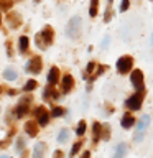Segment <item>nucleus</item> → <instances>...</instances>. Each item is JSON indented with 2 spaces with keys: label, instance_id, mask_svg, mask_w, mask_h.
Returning a JSON list of instances; mask_svg holds the SVG:
<instances>
[{
  "label": "nucleus",
  "instance_id": "1",
  "mask_svg": "<svg viewBox=\"0 0 153 158\" xmlns=\"http://www.w3.org/2000/svg\"><path fill=\"white\" fill-rule=\"evenodd\" d=\"M81 31H82V20H81V17H72L71 20H69L68 27H66V35L69 38H72V40H77L79 36H81Z\"/></svg>",
  "mask_w": 153,
  "mask_h": 158
},
{
  "label": "nucleus",
  "instance_id": "2",
  "mask_svg": "<svg viewBox=\"0 0 153 158\" xmlns=\"http://www.w3.org/2000/svg\"><path fill=\"white\" fill-rule=\"evenodd\" d=\"M143 91H138L137 94H133L132 97H128L127 99V102H125V106L130 109V110H138V109L142 107V101H143Z\"/></svg>",
  "mask_w": 153,
  "mask_h": 158
},
{
  "label": "nucleus",
  "instance_id": "3",
  "mask_svg": "<svg viewBox=\"0 0 153 158\" xmlns=\"http://www.w3.org/2000/svg\"><path fill=\"white\" fill-rule=\"evenodd\" d=\"M132 66H133V59H132L130 56H122V58L117 61V71L120 73V74L128 73V71L132 69Z\"/></svg>",
  "mask_w": 153,
  "mask_h": 158
},
{
  "label": "nucleus",
  "instance_id": "4",
  "mask_svg": "<svg viewBox=\"0 0 153 158\" xmlns=\"http://www.w3.org/2000/svg\"><path fill=\"white\" fill-rule=\"evenodd\" d=\"M148 123H150V117L148 115H143L140 120L137 122V135H135V140L140 142L143 138V132H145V128L148 127Z\"/></svg>",
  "mask_w": 153,
  "mask_h": 158
},
{
  "label": "nucleus",
  "instance_id": "5",
  "mask_svg": "<svg viewBox=\"0 0 153 158\" xmlns=\"http://www.w3.org/2000/svg\"><path fill=\"white\" fill-rule=\"evenodd\" d=\"M130 79H132V84L135 86L137 91H145V86H143V74H142L140 69H137V71H132Z\"/></svg>",
  "mask_w": 153,
  "mask_h": 158
},
{
  "label": "nucleus",
  "instance_id": "6",
  "mask_svg": "<svg viewBox=\"0 0 153 158\" xmlns=\"http://www.w3.org/2000/svg\"><path fill=\"white\" fill-rule=\"evenodd\" d=\"M27 71L28 73H33V74H38L39 71H41V58L35 56L28 61L27 64Z\"/></svg>",
  "mask_w": 153,
  "mask_h": 158
},
{
  "label": "nucleus",
  "instance_id": "7",
  "mask_svg": "<svg viewBox=\"0 0 153 158\" xmlns=\"http://www.w3.org/2000/svg\"><path fill=\"white\" fill-rule=\"evenodd\" d=\"M35 115L38 117V123L39 125H48V122H49V114L44 110V107H38V109H35Z\"/></svg>",
  "mask_w": 153,
  "mask_h": 158
},
{
  "label": "nucleus",
  "instance_id": "8",
  "mask_svg": "<svg viewBox=\"0 0 153 158\" xmlns=\"http://www.w3.org/2000/svg\"><path fill=\"white\" fill-rule=\"evenodd\" d=\"M39 35H41V38H44V44H46V46L53 43V30L49 27H44V30Z\"/></svg>",
  "mask_w": 153,
  "mask_h": 158
},
{
  "label": "nucleus",
  "instance_id": "9",
  "mask_svg": "<svg viewBox=\"0 0 153 158\" xmlns=\"http://www.w3.org/2000/svg\"><path fill=\"white\" fill-rule=\"evenodd\" d=\"M72 86H74V79H72V76H64L63 77V91L64 92H69L72 89Z\"/></svg>",
  "mask_w": 153,
  "mask_h": 158
},
{
  "label": "nucleus",
  "instance_id": "10",
  "mask_svg": "<svg viewBox=\"0 0 153 158\" xmlns=\"http://www.w3.org/2000/svg\"><path fill=\"white\" fill-rule=\"evenodd\" d=\"M25 130H27V133L30 137H36L38 127H36V123H35V122H27V123H25Z\"/></svg>",
  "mask_w": 153,
  "mask_h": 158
},
{
  "label": "nucleus",
  "instance_id": "11",
  "mask_svg": "<svg viewBox=\"0 0 153 158\" xmlns=\"http://www.w3.org/2000/svg\"><path fill=\"white\" fill-rule=\"evenodd\" d=\"M58 77H59V71L58 68H51L48 73V82L49 84H56L58 82Z\"/></svg>",
  "mask_w": 153,
  "mask_h": 158
},
{
  "label": "nucleus",
  "instance_id": "12",
  "mask_svg": "<svg viewBox=\"0 0 153 158\" xmlns=\"http://www.w3.org/2000/svg\"><path fill=\"white\" fill-rule=\"evenodd\" d=\"M8 22H10V25H12V28H17V27H20V23H22V18H20V15H17V13H8Z\"/></svg>",
  "mask_w": 153,
  "mask_h": 158
},
{
  "label": "nucleus",
  "instance_id": "13",
  "mask_svg": "<svg viewBox=\"0 0 153 158\" xmlns=\"http://www.w3.org/2000/svg\"><path fill=\"white\" fill-rule=\"evenodd\" d=\"M44 150H46V145H44L43 142L36 143V145H35V150H33V156H35V158H39V156L44 153Z\"/></svg>",
  "mask_w": 153,
  "mask_h": 158
},
{
  "label": "nucleus",
  "instance_id": "14",
  "mask_svg": "<svg viewBox=\"0 0 153 158\" xmlns=\"http://www.w3.org/2000/svg\"><path fill=\"white\" fill-rule=\"evenodd\" d=\"M120 123H122V127H123V128H130V127L133 125V123H135V118L127 114V115H123V117H122Z\"/></svg>",
  "mask_w": 153,
  "mask_h": 158
},
{
  "label": "nucleus",
  "instance_id": "15",
  "mask_svg": "<svg viewBox=\"0 0 153 158\" xmlns=\"http://www.w3.org/2000/svg\"><path fill=\"white\" fill-rule=\"evenodd\" d=\"M3 77H5V79H8V81H15V79L18 77V74L15 73L12 68H7V69L3 71Z\"/></svg>",
  "mask_w": 153,
  "mask_h": 158
},
{
  "label": "nucleus",
  "instance_id": "16",
  "mask_svg": "<svg viewBox=\"0 0 153 158\" xmlns=\"http://www.w3.org/2000/svg\"><path fill=\"white\" fill-rule=\"evenodd\" d=\"M123 155H127V145H125V143H120V145L117 147V150H115V156L122 158Z\"/></svg>",
  "mask_w": 153,
  "mask_h": 158
},
{
  "label": "nucleus",
  "instance_id": "17",
  "mask_svg": "<svg viewBox=\"0 0 153 158\" xmlns=\"http://www.w3.org/2000/svg\"><path fill=\"white\" fill-rule=\"evenodd\" d=\"M97 8H99V0H91V8H89V15L96 17L97 15Z\"/></svg>",
  "mask_w": 153,
  "mask_h": 158
},
{
  "label": "nucleus",
  "instance_id": "18",
  "mask_svg": "<svg viewBox=\"0 0 153 158\" xmlns=\"http://www.w3.org/2000/svg\"><path fill=\"white\" fill-rule=\"evenodd\" d=\"M92 128H94V140H99V138H101V130H102V125L96 122V123L92 125Z\"/></svg>",
  "mask_w": 153,
  "mask_h": 158
},
{
  "label": "nucleus",
  "instance_id": "19",
  "mask_svg": "<svg viewBox=\"0 0 153 158\" xmlns=\"http://www.w3.org/2000/svg\"><path fill=\"white\" fill-rule=\"evenodd\" d=\"M68 138H69V130H66V128H64V130L59 132V135H58V142H59V143H64Z\"/></svg>",
  "mask_w": 153,
  "mask_h": 158
},
{
  "label": "nucleus",
  "instance_id": "20",
  "mask_svg": "<svg viewBox=\"0 0 153 158\" xmlns=\"http://www.w3.org/2000/svg\"><path fill=\"white\" fill-rule=\"evenodd\" d=\"M27 112H28V107L25 106V104H22V106H18V107H17V110H15V114H17V117H18V118H20V117H23Z\"/></svg>",
  "mask_w": 153,
  "mask_h": 158
},
{
  "label": "nucleus",
  "instance_id": "21",
  "mask_svg": "<svg viewBox=\"0 0 153 158\" xmlns=\"http://www.w3.org/2000/svg\"><path fill=\"white\" fill-rule=\"evenodd\" d=\"M27 49H28V38L27 36H22V38H20V51L25 53Z\"/></svg>",
  "mask_w": 153,
  "mask_h": 158
},
{
  "label": "nucleus",
  "instance_id": "22",
  "mask_svg": "<svg viewBox=\"0 0 153 158\" xmlns=\"http://www.w3.org/2000/svg\"><path fill=\"white\" fill-rule=\"evenodd\" d=\"M84 132H86V122H79L77 123V128H76V133L77 135H84Z\"/></svg>",
  "mask_w": 153,
  "mask_h": 158
},
{
  "label": "nucleus",
  "instance_id": "23",
  "mask_svg": "<svg viewBox=\"0 0 153 158\" xmlns=\"http://www.w3.org/2000/svg\"><path fill=\"white\" fill-rule=\"evenodd\" d=\"M35 87H36V81H31V79H30V81H28L27 84H25V87H23V89L28 92V91H33Z\"/></svg>",
  "mask_w": 153,
  "mask_h": 158
},
{
  "label": "nucleus",
  "instance_id": "24",
  "mask_svg": "<svg viewBox=\"0 0 153 158\" xmlns=\"http://www.w3.org/2000/svg\"><path fill=\"white\" fill-rule=\"evenodd\" d=\"M63 114H64V109H61V107H54L53 112H51V115H53V117H59V115H63Z\"/></svg>",
  "mask_w": 153,
  "mask_h": 158
},
{
  "label": "nucleus",
  "instance_id": "25",
  "mask_svg": "<svg viewBox=\"0 0 153 158\" xmlns=\"http://www.w3.org/2000/svg\"><path fill=\"white\" fill-rule=\"evenodd\" d=\"M81 145H82L81 142H76V143H74V147H72V150H71V155H76V153L79 152V148H81Z\"/></svg>",
  "mask_w": 153,
  "mask_h": 158
},
{
  "label": "nucleus",
  "instance_id": "26",
  "mask_svg": "<svg viewBox=\"0 0 153 158\" xmlns=\"http://www.w3.org/2000/svg\"><path fill=\"white\" fill-rule=\"evenodd\" d=\"M128 5H130V3H128V0H122V3H120V10H122V12H125V10L128 8Z\"/></svg>",
  "mask_w": 153,
  "mask_h": 158
},
{
  "label": "nucleus",
  "instance_id": "27",
  "mask_svg": "<svg viewBox=\"0 0 153 158\" xmlns=\"http://www.w3.org/2000/svg\"><path fill=\"white\" fill-rule=\"evenodd\" d=\"M10 7H12V0H5V2H2V8L3 10H7Z\"/></svg>",
  "mask_w": 153,
  "mask_h": 158
},
{
  "label": "nucleus",
  "instance_id": "28",
  "mask_svg": "<svg viewBox=\"0 0 153 158\" xmlns=\"http://www.w3.org/2000/svg\"><path fill=\"white\" fill-rule=\"evenodd\" d=\"M17 150L23 152V140H22V138H18V140H17Z\"/></svg>",
  "mask_w": 153,
  "mask_h": 158
},
{
  "label": "nucleus",
  "instance_id": "29",
  "mask_svg": "<svg viewBox=\"0 0 153 158\" xmlns=\"http://www.w3.org/2000/svg\"><path fill=\"white\" fill-rule=\"evenodd\" d=\"M94 68H96V64H94V63H89V64H87V73H92Z\"/></svg>",
  "mask_w": 153,
  "mask_h": 158
},
{
  "label": "nucleus",
  "instance_id": "30",
  "mask_svg": "<svg viewBox=\"0 0 153 158\" xmlns=\"http://www.w3.org/2000/svg\"><path fill=\"white\" fill-rule=\"evenodd\" d=\"M109 40H110L109 36H105V38H104V41H102V48H107V44H109Z\"/></svg>",
  "mask_w": 153,
  "mask_h": 158
},
{
  "label": "nucleus",
  "instance_id": "31",
  "mask_svg": "<svg viewBox=\"0 0 153 158\" xmlns=\"http://www.w3.org/2000/svg\"><path fill=\"white\" fill-rule=\"evenodd\" d=\"M54 156H56V158H58V156H63V153H61V152H54Z\"/></svg>",
  "mask_w": 153,
  "mask_h": 158
},
{
  "label": "nucleus",
  "instance_id": "32",
  "mask_svg": "<svg viewBox=\"0 0 153 158\" xmlns=\"http://www.w3.org/2000/svg\"><path fill=\"white\" fill-rule=\"evenodd\" d=\"M151 44H153V35H151Z\"/></svg>",
  "mask_w": 153,
  "mask_h": 158
},
{
  "label": "nucleus",
  "instance_id": "33",
  "mask_svg": "<svg viewBox=\"0 0 153 158\" xmlns=\"http://www.w3.org/2000/svg\"><path fill=\"white\" fill-rule=\"evenodd\" d=\"M109 3H110V5H112V0H109Z\"/></svg>",
  "mask_w": 153,
  "mask_h": 158
},
{
  "label": "nucleus",
  "instance_id": "34",
  "mask_svg": "<svg viewBox=\"0 0 153 158\" xmlns=\"http://www.w3.org/2000/svg\"><path fill=\"white\" fill-rule=\"evenodd\" d=\"M0 22H2V17H0Z\"/></svg>",
  "mask_w": 153,
  "mask_h": 158
}]
</instances>
